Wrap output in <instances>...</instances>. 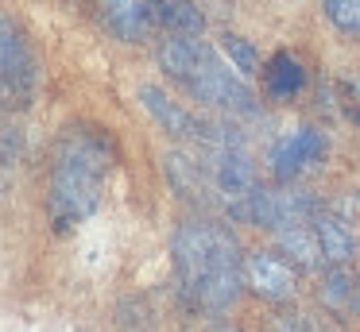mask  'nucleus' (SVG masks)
I'll return each instance as SVG.
<instances>
[{
  "mask_svg": "<svg viewBox=\"0 0 360 332\" xmlns=\"http://www.w3.org/2000/svg\"><path fill=\"white\" fill-rule=\"evenodd\" d=\"M329 154V139L318 128H290L271 143V174L279 182H298L302 174H310L314 166H321V159Z\"/></svg>",
  "mask_w": 360,
  "mask_h": 332,
  "instance_id": "39448f33",
  "label": "nucleus"
},
{
  "mask_svg": "<svg viewBox=\"0 0 360 332\" xmlns=\"http://www.w3.org/2000/svg\"><path fill=\"white\" fill-rule=\"evenodd\" d=\"M140 105L151 112V120L159 124V128L167 131L171 139H179V143H194V147H210L213 139V124H205L202 116H194L186 105H179V100L171 97V93H163L159 85H143L140 89Z\"/></svg>",
  "mask_w": 360,
  "mask_h": 332,
  "instance_id": "423d86ee",
  "label": "nucleus"
},
{
  "mask_svg": "<svg viewBox=\"0 0 360 332\" xmlns=\"http://www.w3.org/2000/svg\"><path fill=\"white\" fill-rule=\"evenodd\" d=\"M159 66L171 81H179L202 105L225 108L229 116L259 112V100L248 89V81L198 35H167L159 43Z\"/></svg>",
  "mask_w": 360,
  "mask_h": 332,
  "instance_id": "7ed1b4c3",
  "label": "nucleus"
},
{
  "mask_svg": "<svg viewBox=\"0 0 360 332\" xmlns=\"http://www.w3.org/2000/svg\"><path fill=\"white\" fill-rule=\"evenodd\" d=\"M221 51H225V62L244 77V81H248V77L259 69V54H256V46H252L248 39H240V35H225V39H221Z\"/></svg>",
  "mask_w": 360,
  "mask_h": 332,
  "instance_id": "4468645a",
  "label": "nucleus"
},
{
  "mask_svg": "<svg viewBox=\"0 0 360 332\" xmlns=\"http://www.w3.org/2000/svg\"><path fill=\"white\" fill-rule=\"evenodd\" d=\"M39 93V58L16 15L0 12V108L24 112Z\"/></svg>",
  "mask_w": 360,
  "mask_h": 332,
  "instance_id": "20e7f679",
  "label": "nucleus"
},
{
  "mask_svg": "<svg viewBox=\"0 0 360 332\" xmlns=\"http://www.w3.org/2000/svg\"><path fill=\"white\" fill-rule=\"evenodd\" d=\"M310 228H314V239H318L321 263H329V267H345V263L352 259L356 239H352V228L337 213L318 208V213H314V220H310Z\"/></svg>",
  "mask_w": 360,
  "mask_h": 332,
  "instance_id": "1a4fd4ad",
  "label": "nucleus"
},
{
  "mask_svg": "<svg viewBox=\"0 0 360 332\" xmlns=\"http://www.w3.org/2000/svg\"><path fill=\"white\" fill-rule=\"evenodd\" d=\"M306 89V69L290 51H275L264 66V93L279 105H290Z\"/></svg>",
  "mask_w": 360,
  "mask_h": 332,
  "instance_id": "9d476101",
  "label": "nucleus"
},
{
  "mask_svg": "<svg viewBox=\"0 0 360 332\" xmlns=\"http://www.w3.org/2000/svg\"><path fill=\"white\" fill-rule=\"evenodd\" d=\"M321 12L341 35L360 39V0H321Z\"/></svg>",
  "mask_w": 360,
  "mask_h": 332,
  "instance_id": "2eb2a0df",
  "label": "nucleus"
},
{
  "mask_svg": "<svg viewBox=\"0 0 360 332\" xmlns=\"http://www.w3.org/2000/svg\"><path fill=\"white\" fill-rule=\"evenodd\" d=\"M20 154H24V135L16 128H0V197L8 193L12 178H16Z\"/></svg>",
  "mask_w": 360,
  "mask_h": 332,
  "instance_id": "ddd939ff",
  "label": "nucleus"
},
{
  "mask_svg": "<svg viewBox=\"0 0 360 332\" xmlns=\"http://www.w3.org/2000/svg\"><path fill=\"white\" fill-rule=\"evenodd\" d=\"M159 23L171 35H202L205 15L198 12L194 0H159Z\"/></svg>",
  "mask_w": 360,
  "mask_h": 332,
  "instance_id": "9b49d317",
  "label": "nucleus"
},
{
  "mask_svg": "<svg viewBox=\"0 0 360 332\" xmlns=\"http://www.w3.org/2000/svg\"><path fill=\"white\" fill-rule=\"evenodd\" d=\"M279 247H283V259L287 263H298V267H318L321 263V251H318V239H314V228L310 224H298V228H287L279 232Z\"/></svg>",
  "mask_w": 360,
  "mask_h": 332,
  "instance_id": "f8f14e48",
  "label": "nucleus"
},
{
  "mask_svg": "<svg viewBox=\"0 0 360 332\" xmlns=\"http://www.w3.org/2000/svg\"><path fill=\"white\" fill-rule=\"evenodd\" d=\"M321 301H326L329 309H345V305L356 301V282L345 274V267H329L326 282H321Z\"/></svg>",
  "mask_w": 360,
  "mask_h": 332,
  "instance_id": "dca6fc26",
  "label": "nucleus"
},
{
  "mask_svg": "<svg viewBox=\"0 0 360 332\" xmlns=\"http://www.w3.org/2000/svg\"><path fill=\"white\" fill-rule=\"evenodd\" d=\"M97 15L120 43H148L159 27V0H97Z\"/></svg>",
  "mask_w": 360,
  "mask_h": 332,
  "instance_id": "6e6552de",
  "label": "nucleus"
},
{
  "mask_svg": "<svg viewBox=\"0 0 360 332\" xmlns=\"http://www.w3.org/2000/svg\"><path fill=\"white\" fill-rule=\"evenodd\" d=\"M306 332H341V328H337L329 317H310V321H306Z\"/></svg>",
  "mask_w": 360,
  "mask_h": 332,
  "instance_id": "a211bd4d",
  "label": "nucleus"
},
{
  "mask_svg": "<svg viewBox=\"0 0 360 332\" xmlns=\"http://www.w3.org/2000/svg\"><path fill=\"white\" fill-rule=\"evenodd\" d=\"M244 286L259 301L283 305V301H290L298 293V270H295V263H287L275 251H252L244 259Z\"/></svg>",
  "mask_w": 360,
  "mask_h": 332,
  "instance_id": "0eeeda50",
  "label": "nucleus"
},
{
  "mask_svg": "<svg viewBox=\"0 0 360 332\" xmlns=\"http://www.w3.org/2000/svg\"><path fill=\"white\" fill-rule=\"evenodd\" d=\"M213 332H240V328H233V324H221V328H213Z\"/></svg>",
  "mask_w": 360,
  "mask_h": 332,
  "instance_id": "6ab92c4d",
  "label": "nucleus"
},
{
  "mask_svg": "<svg viewBox=\"0 0 360 332\" xmlns=\"http://www.w3.org/2000/svg\"><path fill=\"white\" fill-rule=\"evenodd\" d=\"M174 282L202 313H225L244 290V255L236 236L213 220H182L171 239Z\"/></svg>",
  "mask_w": 360,
  "mask_h": 332,
  "instance_id": "f03ea898",
  "label": "nucleus"
},
{
  "mask_svg": "<svg viewBox=\"0 0 360 332\" xmlns=\"http://www.w3.org/2000/svg\"><path fill=\"white\" fill-rule=\"evenodd\" d=\"M267 332H306V321H302V317H295V313H287V317H279Z\"/></svg>",
  "mask_w": 360,
  "mask_h": 332,
  "instance_id": "f3484780",
  "label": "nucleus"
},
{
  "mask_svg": "<svg viewBox=\"0 0 360 332\" xmlns=\"http://www.w3.org/2000/svg\"><path fill=\"white\" fill-rule=\"evenodd\" d=\"M112 166H117V143L105 128L70 124L58 135L47 182V220L55 224V232H70L97 213Z\"/></svg>",
  "mask_w": 360,
  "mask_h": 332,
  "instance_id": "f257e3e1",
  "label": "nucleus"
}]
</instances>
